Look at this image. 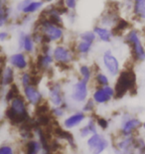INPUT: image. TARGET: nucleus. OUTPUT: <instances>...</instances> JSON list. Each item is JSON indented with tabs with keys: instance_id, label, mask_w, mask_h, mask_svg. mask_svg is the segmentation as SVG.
Returning <instances> with one entry per match:
<instances>
[{
	"instance_id": "1",
	"label": "nucleus",
	"mask_w": 145,
	"mask_h": 154,
	"mask_svg": "<svg viewBox=\"0 0 145 154\" xmlns=\"http://www.w3.org/2000/svg\"><path fill=\"white\" fill-rule=\"evenodd\" d=\"M28 103L23 96H18L13 100L5 111V117L9 122L15 125H22L30 119L28 112Z\"/></svg>"
},
{
	"instance_id": "2",
	"label": "nucleus",
	"mask_w": 145,
	"mask_h": 154,
	"mask_svg": "<svg viewBox=\"0 0 145 154\" xmlns=\"http://www.w3.org/2000/svg\"><path fill=\"white\" fill-rule=\"evenodd\" d=\"M143 121L139 117L129 113H124L121 116L119 126V136H135L138 129L142 128Z\"/></svg>"
},
{
	"instance_id": "3",
	"label": "nucleus",
	"mask_w": 145,
	"mask_h": 154,
	"mask_svg": "<svg viewBox=\"0 0 145 154\" xmlns=\"http://www.w3.org/2000/svg\"><path fill=\"white\" fill-rule=\"evenodd\" d=\"M87 147L90 154H103L110 147V140L103 133L97 132L87 139Z\"/></svg>"
},
{
	"instance_id": "4",
	"label": "nucleus",
	"mask_w": 145,
	"mask_h": 154,
	"mask_svg": "<svg viewBox=\"0 0 145 154\" xmlns=\"http://www.w3.org/2000/svg\"><path fill=\"white\" fill-rule=\"evenodd\" d=\"M41 33L44 35L46 42H58L64 36V31L60 27V25H57L50 20L46 19L41 22Z\"/></svg>"
},
{
	"instance_id": "5",
	"label": "nucleus",
	"mask_w": 145,
	"mask_h": 154,
	"mask_svg": "<svg viewBox=\"0 0 145 154\" xmlns=\"http://www.w3.org/2000/svg\"><path fill=\"white\" fill-rule=\"evenodd\" d=\"M128 43L131 45L132 48L133 56L137 61L144 62L145 61V48L141 42V39L139 37V34L136 30H131L127 33L125 37Z\"/></svg>"
},
{
	"instance_id": "6",
	"label": "nucleus",
	"mask_w": 145,
	"mask_h": 154,
	"mask_svg": "<svg viewBox=\"0 0 145 154\" xmlns=\"http://www.w3.org/2000/svg\"><path fill=\"white\" fill-rule=\"evenodd\" d=\"M71 100L75 103H85L88 100V83L80 79L72 85L71 94Z\"/></svg>"
},
{
	"instance_id": "7",
	"label": "nucleus",
	"mask_w": 145,
	"mask_h": 154,
	"mask_svg": "<svg viewBox=\"0 0 145 154\" xmlns=\"http://www.w3.org/2000/svg\"><path fill=\"white\" fill-rule=\"evenodd\" d=\"M135 85V76L133 73L129 71H125L119 74L116 86H115V91H116V97H123L130 88H132Z\"/></svg>"
},
{
	"instance_id": "8",
	"label": "nucleus",
	"mask_w": 145,
	"mask_h": 154,
	"mask_svg": "<svg viewBox=\"0 0 145 154\" xmlns=\"http://www.w3.org/2000/svg\"><path fill=\"white\" fill-rule=\"evenodd\" d=\"M88 114L83 110H76L70 113L62 120V127L66 130H72L79 126H82L88 119Z\"/></svg>"
},
{
	"instance_id": "9",
	"label": "nucleus",
	"mask_w": 145,
	"mask_h": 154,
	"mask_svg": "<svg viewBox=\"0 0 145 154\" xmlns=\"http://www.w3.org/2000/svg\"><path fill=\"white\" fill-rule=\"evenodd\" d=\"M116 97V91H115V88L111 87L110 85L104 87H97L93 91L91 94V99L97 104H106L107 103Z\"/></svg>"
},
{
	"instance_id": "10",
	"label": "nucleus",
	"mask_w": 145,
	"mask_h": 154,
	"mask_svg": "<svg viewBox=\"0 0 145 154\" xmlns=\"http://www.w3.org/2000/svg\"><path fill=\"white\" fill-rule=\"evenodd\" d=\"M103 64L107 72V74L110 77L115 78L119 76L120 74V64L118 62L117 58L113 54L110 50L105 51L103 55Z\"/></svg>"
},
{
	"instance_id": "11",
	"label": "nucleus",
	"mask_w": 145,
	"mask_h": 154,
	"mask_svg": "<svg viewBox=\"0 0 145 154\" xmlns=\"http://www.w3.org/2000/svg\"><path fill=\"white\" fill-rule=\"evenodd\" d=\"M48 100L49 103L52 104V106H61L66 103L65 93L63 91L61 84L54 83L49 87Z\"/></svg>"
},
{
	"instance_id": "12",
	"label": "nucleus",
	"mask_w": 145,
	"mask_h": 154,
	"mask_svg": "<svg viewBox=\"0 0 145 154\" xmlns=\"http://www.w3.org/2000/svg\"><path fill=\"white\" fill-rule=\"evenodd\" d=\"M23 97L31 106H39L42 104L43 101V94L38 90V88L34 85H30L28 87L23 88Z\"/></svg>"
},
{
	"instance_id": "13",
	"label": "nucleus",
	"mask_w": 145,
	"mask_h": 154,
	"mask_svg": "<svg viewBox=\"0 0 145 154\" xmlns=\"http://www.w3.org/2000/svg\"><path fill=\"white\" fill-rule=\"evenodd\" d=\"M52 55L56 63L60 65H68L74 60V55L69 48L63 45H58L52 50Z\"/></svg>"
},
{
	"instance_id": "14",
	"label": "nucleus",
	"mask_w": 145,
	"mask_h": 154,
	"mask_svg": "<svg viewBox=\"0 0 145 154\" xmlns=\"http://www.w3.org/2000/svg\"><path fill=\"white\" fill-rule=\"evenodd\" d=\"M98 132V126L97 123V119L94 117H88V120L82 125L80 128H79V136L81 138L84 139H88V137L93 134Z\"/></svg>"
},
{
	"instance_id": "15",
	"label": "nucleus",
	"mask_w": 145,
	"mask_h": 154,
	"mask_svg": "<svg viewBox=\"0 0 145 154\" xmlns=\"http://www.w3.org/2000/svg\"><path fill=\"white\" fill-rule=\"evenodd\" d=\"M135 137L136 136H120L114 144V148L126 152L128 154H137L135 150Z\"/></svg>"
},
{
	"instance_id": "16",
	"label": "nucleus",
	"mask_w": 145,
	"mask_h": 154,
	"mask_svg": "<svg viewBox=\"0 0 145 154\" xmlns=\"http://www.w3.org/2000/svg\"><path fill=\"white\" fill-rule=\"evenodd\" d=\"M9 64L10 66L18 71H25L28 68V60L27 57L22 52H18L11 55L9 57Z\"/></svg>"
},
{
	"instance_id": "17",
	"label": "nucleus",
	"mask_w": 145,
	"mask_h": 154,
	"mask_svg": "<svg viewBox=\"0 0 145 154\" xmlns=\"http://www.w3.org/2000/svg\"><path fill=\"white\" fill-rule=\"evenodd\" d=\"M35 44L36 42L32 36L24 33L20 34V37H19V48H20V50L24 51L25 53L31 54L35 50Z\"/></svg>"
},
{
	"instance_id": "18",
	"label": "nucleus",
	"mask_w": 145,
	"mask_h": 154,
	"mask_svg": "<svg viewBox=\"0 0 145 154\" xmlns=\"http://www.w3.org/2000/svg\"><path fill=\"white\" fill-rule=\"evenodd\" d=\"M43 151V146L37 138H32L24 144L23 154H41Z\"/></svg>"
},
{
	"instance_id": "19",
	"label": "nucleus",
	"mask_w": 145,
	"mask_h": 154,
	"mask_svg": "<svg viewBox=\"0 0 145 154\" xmlns=\"http://www.w3.org/2000/svg\"><path fill=\"white\" fill-rule=\"evenodd\" d=\"M14 79H15L14 68L11 66H6L2 73V80H1L2 88H6L12 86L14 84Z\"/></svg>"
},
{
	"instance_id": "20",
	"label": "nucleus",
	"mask_w": 145,
	"mask_h": 154,
	"mask_svg": "<svg viewBox=\"0 0 145 154\" xmlns=\"http://www.w3.org/2000/svg\"><path fill=\"white\" fill-rule=\"evenodd\" d=\"M54 62H55V60H54V57H53L52 54H43L42 53L38 57L37 65L40 70L47 71L51 68V66Z\"/></svg>"
},
{
	"instance_id": "21",
	"label": "nucleus",
	"mask_w": 145,
	"mask_h": 154,
	"mask_svg": "<svg viewBox=\"0 0 145 154\" xmlns=\"http://www.w3.org/2000/svg\"><path fill=\"white\" fill-rule=\"evenodd\" d=\"M93 31L100 41L105 42V43L110 42L111 37H113V33H111V31L108 28L103 27V26H95Z\"/></svg>"
},
{
	"instance_id": "22",
	"label": "nucleus",
	"mask_w": 145,
	"mask_h": 154,
	"mask_svg": "<svg viewBox=\"0 0 145 154\" xmlns=\"http://www.w3.org/2000/svg\"><path fill=\"white\" fill-rule=\"evenodd\" d=\"M19 135H20L21 139L24 140V141H28L32 138H34L35 132H34V126H29L26 123L22 124L20 126V129H19Z\"/></svg>"
},
{
	"instance_id": "23",
	"label": "nucleus",
	"mask_w": 145,
	"mask_h": 154,
	"mask_svg": "<svg viewBox=\"0 0 145 154\" xmlns=\"http://www.w3.org/2000/svg\"><path fill=\"white\" fill-rule=\"evenodd\" d=\"M133 11L138 18L145 20V0H134Z\"/></svg>"
},
{
	"instance_id": "24",
	"label": "nucleus",
	"mask_w": 145,
	"mask_h": 154,
	"mask_svg": "<svg viewBox=\"0 0 145 154\" xmlns=\"http://www.w3.org/2000/svg\"><path fill=\"white\" fill-rule=\"evenodd\" d=\"M18 96H20V94H19L18 87L16 86L15 84H13L12 86H10L7 88V91H6V93H5V96H4L5 103L9 104L16 97H18Z\"/></svg>"
},
{
	"instance_id": "25",
	"label": "nucleus",
	"mask_w": 145,
	"mask_h": 154,
	"mask_svg": "<svg viewBox=\"0 0 145 154\" xmlns=\"http://www.w3.org/2000/svg\"><path fill=\"white\" fill-rule=\"evenodd\" d=\"M43 6V1H38V0H32L29 4L22 10V13L24 14H32L38 11L39 9L42 8Z\"/></svg>"
},
{
	"instance_id": "26",
	"label": "nucleus",
	"mask_w": 145,
	"mask_h": 154,
	"mask_svg": "<svg viewBox=\"0 0 145 154\" xmlns=\"http://www.w3.org/2000/svg\"><path fill=\"white\" fill-rule=\"evenodd\" d=\"M79 73H80L82 80L90 83V81L91 80V77H93V71H91L90 66H88V65H82V66L79 68Z\"/></svg>"
},
{
	"instance_id": "27",
	"label": "nucleus",
	"mask_w": 145,
	"mask_h": 154,
	"mask_svg": "<svg viewBox=\"0 0 145 154\" xmlns=\"http://www.w3.org/2000/svg\"><path fill=\"white\" fill-rule=\"evenodd\" d=\"M66 112H67V109H66L63 106H52L50 109L51 116L56 119H64L66 117Z\"/></svg>"
},
{
	"instance_id": "28",
	"label": "nucleus",
	"mask_w": 145,
	"mask_h": 154,
	"mask_svg": "<svg viewBox=\"0 0 145 154\" xmlns=\"http://www.w3.org/2000/svg\"><path fill=\"white\" fill-rule=\"evenodd\" d=\"M94 81L97 82L98 87H104L110 85V78L106 74L103 73V72H97L94 76Z\"/></svg>"
},
{
	"instance_id": "29",
	"label": "nucleus",
	"mask_w": 145,
	"mask_h": 154,
	"mask_svg": "<svg viewBox=\"0 0 145 154\" xmlns=\"http://www.w3.org/2000/svg\"><path fill=\"white\" fill-rule=\"evenodd\" d=\"M91 47H93V44L91 43H88V42L81 40L77 44V52L81 55H87L90 53Z\"/></svg>"
},
{
	"instance_id": "30",
	"label": "nucleus",
	"mask_w": 145,
	"mask_h": 154,
	"mask_svg": "<svg viewBox=\"0 0 145 154\" xmlns=\"http://www.w3.org/2000/svg\"><path fill=\"white\" fill-rule=\"evenodd\" d=\"M33 80H34V79H33V76L30 73H28V72L23 71L20 75V84H21L22 88H25V87L30 86V85H33L34 84L33 83Z\"/></svg>"
},
{
	"instance_id": "31",
	"label": "nucleus",
	"mask_w": 145,
	"mask_h": 154,
	"mask_svg": "<svg viewBox=\"0 0 145 154\" xmlns=\"http://www.w3.org/2000/svg\"><path fill=\"white\" fill-rule=\"evenodd\" d=\"M95 106H97V103H95L94 101V100L91 97V99H88L85 103H83L82 110H83L84 112H85L87 114L91 113V112H94V110L95 109Z\"/></svg>"
},
{
	"instance_id": "32",
	"label": "nucleus",
	"mask_w": 145,
	"mask_h": 154,
	"mask_svg": "<svg viewBox=\"0 0 145 154\" xmlns=\"http://www.w3.org/2000/svg\"><path fill=\"white\" fill-rule=\"evenodd\" d=\"M135 150L137 154H145V140L142 137H135Z\"/></svg>"
},
{
	"instance_id": "33",
	"label": "nucleus",
	"mask_w": 145,
	"mask_h": 154,
	"mask_svg": "<svg viewBox=\"0 0 145 154\" xmlns=\"http://www.w3.org/2000/svg\"><path fill=\"white\" fill-rule=\"evenodd\" d=\"M80 38L82 41H85V42H88V43L94 44L95 38H97V35H95L94 31H85L84 33L81 34Z\"/></svg>"
},
{
	"instance_id": "34",
	"label": "nucleus",
	"mask_w": 145,
	"mask_h": 154,
	"mask_svg": "<svg viewBox=\"0 0 145 154\" xmlns=\"http://www.w3.org/2000/svg\"><path fill=\"white\" fill-rule=\"evenodd\" d=\"M0 154H15V149L11 144L3 143L0 146Z\"/></svg>"
},
{
	"instance_id": "35",
	"label": "nucleus",
	"mask_w": 145,
	"mask_h": 154,
	"mask_svg": "<svg viewBox=\"0 0 145 154\" xmlns=\"http://www.w3.org/2000/svg\"><path fill=\"white\" fill-rule=\"evenodd\" d=\"M97 123L98 128H100L101 130L107 129L108 126H110V121L107 120V119H105V117H97Z\"/></svg>"
},
{
	"instance_id": "36",
	"label": "nucleus",
	"mask_w": 145,
	"mask_h": 154,
	"mask_svg": "<svg viewBox=\"0 0 145 154\" xmlns=\"http://www.w3.org/2000/svg\"><path fill=\"white\" fill-rule=\"evenodd\" d=\"M8 19V13L6 11V9L3 5V3L1 4V7H0V26H4L6 20Z\"/></svg>"
},
{
	"instance_id": "37",
	"label": "nucleus",
	"mask_w": 145,
	"mask_h": 154,
	"mask_svg": "<svg viewBox=\"0 0 145 154\" xmlns=\"http://www.w3.org/2000/svg\"><path fill=\"white\" fill-rule=\"evenodd\" d=\"M77 1L78 0H64L66 8L70 9V10H75L77 7Z\"/></svg>"
},
{
	"instance_id": "38",
	"label": "nucleus",
	"mask_w": 145,
	"mask_h": 154,
	"mask_svg": "<svg viewBox=\"0 0 145 154\" xmlns=\"http://www.w3.org/2000/svg\"><path fill=\"white\" fill-rule=\"evenodd\" d=\"M31 1H32V0H22V1L18 4L17 9H18L19 11H21V12H22L23 9H24V8L26 7V6H27Z\"/></svg>"
},
{
	"instance_id": "39",
	"label": "nucleus",
	"mask_w": 145,
	"mask_h": 154,
	"mask_svg": "<svg viewBox=\"0 0 145 154\" xmlns=\"http://www.w3.org/2000/svg\"><path fill=\"white\" fill-rule=\"evenodd\" d=\"M6 38H8V33L7 32H4V31H2V32H0V41H5V39Z\"/></svg>"
},
{
	"instance_id": "40",
	"label": "nucleus",
	"mask_w": 145,
	"mask_h": 154,
	"mask_svg": "<svg viewBox=\"0 0 145 154\" xmlns=\"http://www.w3.org/2000/svg\"><path fill=\"white\" fill-rule=\"evenodd\" d=\"M113 154H128V153L122 151V150L117 149V148H114V147H113Z\"/></svg>"
},
{
	"instance_id": "41",
	"label": "nucleus",
	"mask_w": 145,
	"mask_h": 154,
	"mask_svg": "<svg viewBox=\"0 0 145 154\" xmlns=\"http://www.w3.org/2000/svg\"><path fill=\"white\" fill-rule=\"evenodd\" d=\"M41 154H53L52 149H43V151Z\"/></svg>"
},
{
	"instance_id": "42",
	"label": "nucleus",
	"mask_w": 145,
	"mask_h": 154,
	"mask_svg": "<svg viewBox=\"0 0 145 154\" xmlns=\"http://www.w3.org/2000/svg\"><path fill=\"white\" fill-rule=\"evenodd\" d=\"M142 129L145 130V120L143 121V123H142Z\"/></svg>"
},
{
	"instance_id": "43",
	"label": "nucleus",
	"mask_w": 145,
	"mask_h": 154,
	"mask_svg": "<svg viewBox=\"0 0 145 154\" xmlns=\"http://www.w3.org/2000/svg\"><path fill=\"white\" fill-rule=\"evenodd\" d=\"M43 2H51V1H54V0H42Z\"/></svg>"
}]
</instances>
